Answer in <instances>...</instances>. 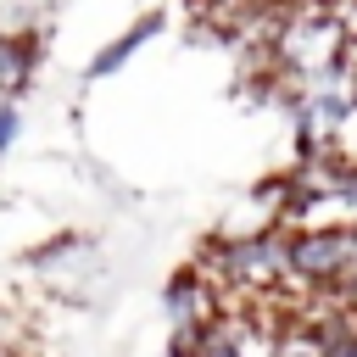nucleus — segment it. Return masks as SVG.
I'll use <instances>...</instances> for the list:
<instances>
[{"label":"nucleus","mask_w":357,"mask_h":357,"mask_svg":"<svg viewBox=\"0 0 357 357\" xmlns=\"http://www.w3.org/2000/svg\"><path fill=\"white\" fill-rule=\"evenodd\" d=\"M28 279L45 296L78 307V301H89V290L100 279V245L89 234H78V229H56L50 240H39L28 251Z\"/></svg>","instance_id":"1"},{"label":"nucleus","mask_w":357,"mask_h":357,"mask_svg":"<svg viewBox=\"0 0 357 357\" xmlns=\"http://www.w3.org/2000/svg\"><path fill=\"white\" fill-rule=\"evenodd\" d=\"M45 39H50L45 11H11V17H0V95L22 100L33 89L39 61H45Z\"/></svg>","instance_id":"2"},{"label":"nucleus","mask_w":357,"mask_h":357,"mask_svg":"<svg viewBox=\"0 0 357 357\" xmlns=\"http://www.w3.org/2000/svg\"><path fill=\"white\" fill-rule=\"evenodd\" d=\"M229 312V301H223V290L190 262V268H178V273H167V284H162V318H167V340H184V335H201L206 324H218Z\"/></svg>","instance_id":"3"},{"label":"nucleus","mask_w":357,"mask_h":357,"mask_svg":"<svg viewBox=\"0 0 357 357\" xmlns=\"http://www.w3.org/2000/svg\"><path fill=\"white\" fill-rule=\"evenodd\" d=\"M156 33H162V11H145V17H134V22H128V28L117 33V39H106V45H100V50L89 56L84 78H89V84H100V78L123 73V67H128V61H134V56H139V50H145V45H151Z\"/></svg>","instance_id":"4"},{"label":"nucleus","mask_w":357,"mask_h":357,"mask_svg":"<svg viewBox=\"0 0 357 357\" xmlns=\"http://www.w3.org/2000/svg\"><path fill=\"white\" fill-rule=\"evenodd\" d=\"M268 357H324V324L318 307H290L273 324V351Z\"/></svg>","instance_id":"5"},{"label":"nucleus","mask_w":357,"mask_h":357,"mask_svg":"<svg viewBox=\"0 0 357 357\" xmlns=\"http://www.w3.org/2000/svg\"><path fill=\"white\" fill-rule=\"evenodd\" d=\"M301 307H318L324 357H357V307H329V301H301Z\"/></svg>","instance_id":"6"},{"label":"nucleus","mask_w":357,"mask_h":357,"mask_svg":"<svg viewBox=\"0 0 357 357\" xmlns=\"http://www.w3.org/2000/svg\"><path fill=\"white\" fill-rule=\"evenodd\" d=\"M0 346H33V329L17 307H0Z\"/></svg>","instance_id":"7"},{"label":"nucleus","mask_w":357,"mask_h":357,"mask_svg":"<svg viewBox=\"0 0 357 357\" xmlns=\"http://www.w3.org/2000/svg\"><path fill=\"white\" fill-rule=\"evenodd\" d=\"M273 6H284V11H312V6H335V0H273Z\"/></svg>","instance_id":"8"}]
</instances>
